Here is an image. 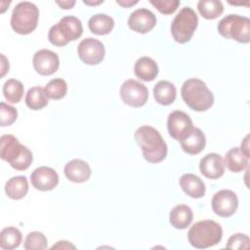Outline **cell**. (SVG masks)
Returning <instances> with one entry per match:
<instances>
[{"label":"cell","instance_id":"3957f363","mask_svg":"<svg viewBox=\"0 0 250 250\" xmlns=\"http://www.w3.org/2000/svg\"><path fill=\"white\" fill-rule=\"evenodd\" d=\"M0 156L14 169L26 170L32 163V152L13 135H3L0 138Z\"/></svg>","mask_w":250,"mask_h":250},{"label":"cell","instance_id":"9c48e42d","mask_svg":"<svg viewBox=\"0 0 250 250\" xmlns=\"http://www.w3.org/2000/svg\"><path fill=\"white\" fill-rule=\"evenodd\" d=\"M120 97L126 104L133 107H141L147 102L148 90L140 81L128 79L120 87Z\"/></svg>","mask_w":250,"mask_h":250},{"label":"cell","instance_id":"8fae6325","mask_svg":"<svg viewBox=\"0 0 250 250\" xmlns=\"http://www.w3.org/2000/svg\"><path fill=\"white\" fill-rule=\"evenodd\" d=\"M211 205L216 215L227 218L235 213L238 207V199L232 190L222 189L213 195Z\"/></svg>","mask_w":250,"mask_h":250},{"label":"cell","instance_id":"d6986e66","mask_svg":"<svg viewBox=\"0 0 250 250\" xmlns=\"http://www.w3.org/2000/svg\"><path fill=\"white\" fill-rule=\"evenodd\" d=\"M179 183L184 192L192 198H201L205 194V184L194 174H184L180 178Z\"/></svg>","mask_w":250,"mask_h":250},{"label":"cell","instance_id":"9a60e30c","mask_svg":"<svg viewBox=\"0 0 250 250\" xmlns=\"http://www.w3.org/2000/svg\"><path fill=\"white\" fill-rule=\"evenodd\" d=\"M30 181L36 189L47 191L54 189L59 184V176L57 172L47 166L36 168L30 175Z\"/></svg>","mask_w":250,"mask_h":250},{"label":"cell","instance_id":"7402d4cb","mask_svg":"<svg viewBox=\"0 0 250 250\" xmlns=\"http://www.w3.org/2000/svg\"><path fill=\"white\" fill-rule=\"evenodd\" d=\"M153 96L159 104L169 105L176 100V87L169 81L161 80L153 87Z\"/></svg>","mask_w":250,"mask_h":250},{"label":"cell","instance_id":"277c9868","mask_svg":"<svg viewBox=\"0 0 250 250\" xmlns=\"http://www.w3.org/2000/svg\"><path fill=\"white\" fill-rule=\"evenodd\" d=\"M223 236L222 227L212 220L199 221L188 232V242L198 249H205L219 243Z\"/></svg>","mask_w":250,"mask_h":250},{"label":"cell","instance_id":"e0dca14e","mask_svg":"<svg viewBox=\"0 0 250 250\" xmlns=\"http://www.w3.org/2000/svg\"><path fill=\"white\" fill-rule=\"evenodd\" d=\"M179 142L183 150L188 154H198L206 146L204 133L196 127H192Z\"/></svg>","mask_w":250,"mask_h":250},{"label":"cell","instance_id":"f1b7e54d","mask_svg":"<svg viewBox=\"0 0 250 250\" xmlns=\"http://www.w3.org/2000/svg\"><path fill=\"white\" fill-rule=\"evenodd\" d=\"M23 92L24 88L22 83L17 79H8L3 85V95L8 103H19L23 96Z\"/></svg>","mask_w":250,"mask_h":250},{"label":"cell","instance_id":"2e32d148","mask_svg":"<svg viewBox=\"0 0 250 250\" xmlns=\"http://www.w3.org/2000/svg\"><path fill=\"white\" fill-rule=\"evenodd\" d=\"M200 173L208 179H219L225 173V162L218 153H208L199 162Z\"/></svg>","mask_w":250,"mask_h":250},{"label":"cell","instance_id":"603a6c76","mask_svg":"<svg viewBox=\"0 0 250 250\" xmlns=\"http://www.w3.org/2000/svg\"><path fill=\"white\" fill-rule=\"evenodd\" d=\"M28 191V182L24 176H16L8 180L5 185V192L11 199L23 198Z\"/></svg>","mask_w":250,"mask_h":250},{"label":"cell","instance_id":"83f0119b","mask_svg":"<svg viewBox=\"0 0 250 250\" xmlns=\"http://www.w3.org/2000/svg\"><path fill=\"white\" fill-rule=\"evenodd\" d=\"M197 10L204 19L214 20L223 14L224 6L218 0H200L197 3Z\"/></svg>","mask_w":250,"mask_h":250},{"label":"cell","instance_id":"44dd1931","mask_svg":"<svg viewBox=\"0 0 250 250\" xmlns=\"http://www.w3.org/2000/svg\"><path fill=\"white\" fill-rule=\"evenodd\" d=\"M193 219V213L190 207L185 204L176 205L171 211L169 221L172 227L178 229H184L188 228Z\"/></svg>","mask_w":250,"mask_h":250},{"label":"cell","instance_id":"5b68a950","mask_svg":"<svg viewBox=\"0 0 250 250\" xmlns=\"http://www.w3.org/2000/svg\"><path fill=\"white\" fill-rule=\"evenodd\" d=\"M82 32L83 27L80 20L74 16H66L49 29L48 39L51 44L62 47L69 41L78 39Z\"/></svg>","mask_w":250,"mask_h":250},{"label":"cell","instance_id":"30bf717a","mask_svg":"<svg viewBox=\"0 0 250 250\" xmlns=\"http://www.w3.org/2000/svg\"><path fill=\"white\" fill-rule=\"evenodd\" d=\"M77 52L80 60L84 63L90 65L102 62L105 54L104 44L98 39L92 37L83 39L78 45Z\"/></svg>","mask_w":250,"mask_h":250},{"label":"cell","instance_id":"ac0fdd59","mask_svg":"<svg viewBox=\"0 0 250 250\" xmlns=\"http://www.w3.org/2000/svg\"><path fill=\"white\" fill-rule=\"evenodd\" d=\"M65 177L73 183H84L91 177L92 171L87 162L81 159L68 161L63 169Z\"/></svg>","mask_w":250,"mask_h":250},{"label":"cell","instance_id":"7a4b0ae2","mask_svg":"<svg viewBox=\"0 0 250 250\" xmlns=\"http://www.w3.org/2000/svg\"><path fill=\"white\" fill-rule=\"evenodd\" d=\"M181 95L186 104L195 111H205L214 104L213 93L205 82L198 78L186 80L182 86Z\"/></svg>","mask_w":250,"mask_h":250},{"label":"cell","instance_id":"f35d334b","mask_svg":"<svg viewBox=\"0 0 250 250\" xmlns=\"http://www.w3.org/2000/svg\"><path fill=\"white\" fill-rule=\"evenodd\" d=\"M116 3L119 4V5L122 6V7L128 8V7H131V6H134L135 4H137V3H138V0H135V1H132V0H125V1L116 0Z\"/></svg>","mask_w":250,"mask_h":250},{"label":"cell","instance_id":"1f68e13d","mask_svg":"<svg viewBox=\"0 0 250 250\" xmlns=\"http://www.w3.org/2000/svg\"><path fill=\"white\" fill-rule=\"evenodd\" d=\"M0 117H1L0 123L2 127L10 126L17 120L18 111L14 106L9 105L4 102H2L0 104Z\"/></svg>","mask_w":250,"mask_h":250},{"label":"cell","instance_id":"4316f807","mask_svg":"<svg viewBox=\"0 0 250 250\" xmlns=\"http://www.w3.org/2000/svg\"><path fill=\"white\" fill-rule=\"evenodd\" d=\"M25 104L32 110H39L48 104V98L44 88L35 86L30 88L25 96Z\"/></svg>","mask_w":250,"mask_h":250},{"label":"cell","instance_id":"ffe728a7","mask_svg":"<svg viewBox=\"0 0 250 250\" xmlns=\"http://www.w3.org/2000/svg\"><path fill=\"white\" fill-rule=\"evenodd\" d=\"M134 73L143 81H152L158 74V65L151 58L142 57L135 62Z\"/></svg>","mask_w":250,"mask_h":250},{"label":"cell","instance_id":"836d02e7","mask_svg":"<svg viewBox=\"0 0 250 250\" xmlns=\"http://www.w3.org/2000/svg\"><path fill=\"white\" fill-rule=\"evenodd\" d=\"M150 4L153 5L161 14L170 15L173 14L180 5L178 0H156L150 1Z\"/></svg>","mask_w":250,"mask_h":250},{"label":"cell","instance_id":"d6a6232c","mask_svg":"<svg viewBox=\"0 0 250 250\" xmlns=\"http://www.w3.org/2000/svg\"><path fill=\"white\" fill-rule=\"evenodd\" d=\"M249 242L250 238L248 235L244 233H235L229 238L226 247L229 249H248Z\"/></svg>","mask_w":250,"mask_h":250},{"label":"cell","instance_id":"d590c367","mask_svg":"<svg viewBox=\"0 0 250 250\" xmlns=\"http://www.w3.org/2000/svg\"><path fill=\"white\" fill-rule=\"evenodd\" d=\"M248 139H249V136H246L244 138V140L241 143V146L239 148L249 158V141H248Z\"/></svg>","mask_w":250,"mask_h":250},{"label":"cell","instance_id":"cb8c5ba5","mask_svg":"<svg viewBox=\"0 0 250 250\" xmlns=\"http://www.w3.org/2000/svg\"><path fill=\"white\" fill-rule=\"evenodd\" d=\"M249 158L240 150L239 147L230 148L225 156V166L234 173L243 171L248 167Z\"/></svg>","mask_w":250,"mask_h":250},{"label":"cell","instance_id":"ab89813d","mask_svg":"<svg viewBox=\"0 0 250 250\" xmlns=\"http://www.w3.org/2000/svg\"><path fill=\"white\" fill-rule=\"evenodd\" d=\"M103 2H104L103 0H99V1H96V2H95V1H94V2H93V1H83L84 4H86V5H91V6H93V5H94V6H95V5H99V4L103 3Z\"/></svg>","mask_w":250,"mask_h":250},{"label":"cell","instance_id":"4dcf8cb0","mask_svg":"<svg viewBox=\"0 0 250 250\" xmlns=\"http://www.w3.org/2000/svg\"><path fill=\"white\" fill-rule=\"evenodd\" d=\"M48 242L46 236L39 231L29 232L24 240L23 247L25 250H45L47 249Z\"/></svg>","mask_w":250,"mask_h":250},{"label":"cell","instance_id":"d4e9b609","mask_svg":"<svg viewBox=\"0 0 250 250\" xmlns=\"http://www.w3.org/2000/svg\"><path fill=\"white\" fill-rule=\"evenodd\" d=\"M88 26L92 33L97 35H105L112 30L114 21L111 17L105 14H97L90 18Z\"/></svg>","mask_w":250,"mask_h":250},{"label":"cell","instance_id":"e575fe53","mask_svg":"<svg viewBox=\"0 0 250 250\" xmlns=\"http://www.w3.org/2000/svg\"><path fill=\"white\" fill-rule=\"evenodd\" d=\"M57 248H60V249H62H62L73 248V249H75V246L72 245L71 243H69L68 241L63 240V241H59L57 244H55V245L52 246V249H57Z\"/></svg>","mask_w":250,"mask_h":250},{"label":"cell","instance_id":"7c38bea8","mask_svg":"<svg viewBox=\"0 0 250 250\" xmlns=\"http://www.w3.org/2000/svg\"><path fill=\"white\" fill-rule=\"evenodd\" d=\"M33 67L40 75L54 74L60 65L59 56L50 50L42 49L37 51L32 59Z\"/></svg>","mask_w":250,"mask_h":250},{"label":"cell","instance_id":"f546056e","mask_svg":"<svg viewBox=\"0 0 250 250\" xmlns=\"http://www.w3.org/2000/svg\"><path fill=\"white\" fill-rule=\"evenodd\" d=\"M44 91L48 99L61 100L66 95L67 84L62 78H55L47 83Z\"/></svg>","mask_w":250,"mask_h":250},{"label":"cell","instance_id":"74e56055","mask_svg":"<svg viewBox=\"0 0 250 250\" xmlns=\"http://www.w3.org/2000/svg\"><path fill=\"white\" fill-rule=\"evenodd\" d=\"M1 59H2V63H1V76H4L5 73L7 71H9V62H7L6 61V58L4 55H1Z\"/></svg>","mask_w":250,"mask_h":250},{"label":"cell","instance_id":"8d00e7d4","mask_svg":"<svg viewBox=\"0 0 250 250\" xmlns=\"http://www.w3.org/2000/svg\"><path fill=\"white\" fill-rule=\"evenodd\" d=\"M56 3L62 8V9H71L75 5V1H56Z\"/></svg>","mask_w":250,"mask_h":250},{"label":"cell","instance_id":"5bb4252c","mask_svg":"<svg viewBox=\"0 0 250 250\" xmlns=\"http://www.w3.org/2000/svg\"><path fill=\"white\" fill-rule=\"evenodd\" d=\"M156 24L155 15L148 9L141 8L135 10L128 19L129 27L138 33H147Z\"/></svg>","mask_w":250,"mask_h":250},{"label":"cell","instance_id":"4fadbf2b","mask_svg":"<svg viewBox=\"0 0 250 250\" xmlns=\"http://www.w3.org/2000/svg\"><path fill=\"white\" fill-rule=\"evenodd\" d=\"M193 127L190 117L184 111L174 110L167 119V128L169 135L180 141Z\"/></svg>","mask_w":250,"mask_h":250},{"label":"cell","instance_id":"52a82bcc","mask_svg":"<svg viewBox=\"0 0 250 250\" xmlns=\"http://www.w3.org/2000/svg\"><path fill=\"white\" fill-rule=\"evenodd\" d=\"M218 32L225 38L239 43L250 42V20L238 15H228L223 18L217 26Z\"/></svg>","mask_w":250,"mask_h":250},{"label":"cell","instance_id":"ba28073f","mask_svg":"<svg viewBox=\"0 0 250 250\" xmlns=\"http://www.w3.org/2000/svg\"><path fill=\"white\" fill-rule=\"evenodd\" d=\"M198 24L196 13L190 7L183 8L174 18L171 23V34L174 40L184 44L188 42Z\"/></svg>","mask_w":250,"mask_h":250},{"label":"cell","instance_id":"8992f818","mask_svg":"<svg viewBox=\"0 0 250 250\" xmlns=\"http://www.w3.org/2000/svg\"><path fill=\"white\" fill-rule=\"evenodd\" d=\"M39 18L37 6L31 2L23 1L16 5L11 17V26L19 34H29L36 27Z\"/></svg>","mask_w":250,"mask_h":250},{"label":"cell","instance_id":"484cf974","mask_svg":"<svg viewBox=\"0 0 250 250\" xmlns=\"http://www.w3.org/2000/svg\"><path fill=\"white\" fill-rule=\"evenodd\" d=\"M21 232L15 227H7L0 232V247L5 250L18 248L21 242Z\"/></svg>","mask_w":250,"mask_h":250},{"label":"cell","instance_id":"6da1fadb","mask_svg":"<svg viewBox=\"0 0 250 250\" xmlns=\"http://www.w3.org/2000/svg\"><path fill=\"white\" fill-rule=\"evenodd\" d=\"M134 138L147 162L159 163L165 159L168 150L167 145L155 128L147 125L141 126L136 130Z\"/></svg>","mask_w":250,"mask_h":250}]
</instances>
